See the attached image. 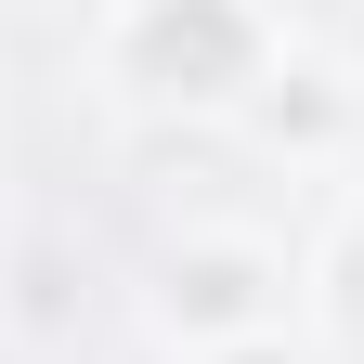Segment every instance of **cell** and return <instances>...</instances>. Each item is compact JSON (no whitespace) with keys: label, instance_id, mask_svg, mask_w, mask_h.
<instances>
[{"label":"cell","instance_id":"obj_1","mask_svg":"<svg viewBox=\"0 0 364 364\" xmlns=\"http://www.w3.org/2000/svg\"><path fill=\"white\" fill-rule=\"evenodd\" d=\"M130 65H144L156 91H221L247 65V26H235V0H156L144 39H130Z\"/></svg>","mask_w":364,"mask_h":364}]
</instances>
